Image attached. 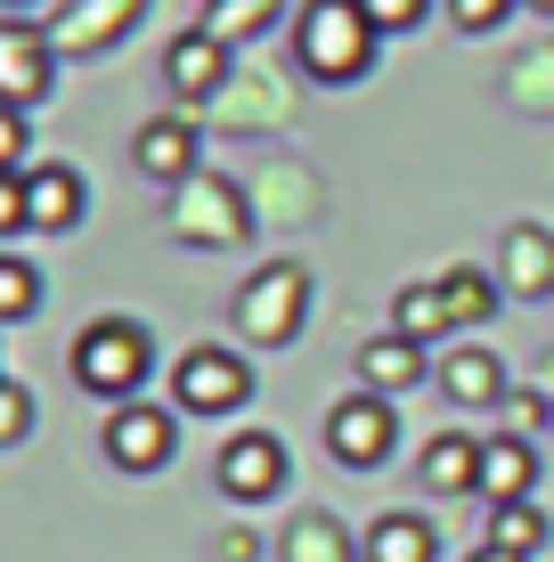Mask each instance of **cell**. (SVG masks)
Listing matches in <instances>:
<instances>
[{
	"label": "cell",
	"mask_w": 554,
	"mask_h": 562,
	"mask_svg": "<svg viewBox=\"0 0 554 562\" xmlns=\"http://www.w3.org/2000/svg\"><path fill=\"white\" fill-rule=\"evenodd\" d=\"M253 400V367L221 342H196V351L171 359V408L180 416H237Z\"/></svg>",
	"instance_id": "5"
},
{
	"label": "cell",
	"mask_w": 554,
	"mask_h": 562,
	"mask_svg": "<svg viewBox=\"0 0 554 562\" xmlns=\"http://www.w3.org/2000/svg\"><path fill=\"white\" fill-rule=\"evenodd\" d=\"M441 294H449V318H456V326H482V318H489V302H498V285L473 278V269H449Z\"/></svg>",
	"instance_id": "24"
},
{
	"label": "cell",
	"mask_w": 554,
	"mask_h": 562,
	"mask_svg": "<svg viewBox=\"0 0 554 562\" xmlns=\"http://www.w3.org/2000/svg\"><path fill=\"white\" fill-rule=\"evenodd\" d=\"M82 204H90V180H82L74 164H33V171H25V221L42 228V237L82 228Z\"/></svg>",
	"instance_id": "14"
},
{
	"label": "cell",
	"mask_w": 554,
	"mask_h": 562,
	"mask_svg": "<svg viewBox=\"0 0 554 562\" xmlns=\"http://www.w3.org/2000/svg\"><path fill=\"white\" fill-rule=\"evenodd\" d=\"M489 547H506V554H539L546 547V514L539 506H530V497H522V506H489Z\"/></svg>",
	"instance_id": "22"
},
{
	"label": "cell",
	"mask_w": 554,
	"mask_h": 562,
	"mask_svg": "<svg viewBox=\"0 0 554 562\" xmlns=\"http://www.w3.org/2000/svg\"><path fill=\"white\" fill-rule=\"evenodd\" d=\"M441 554V530L425 514H375L359 530V562H432Z\"/></svg>",
	"instance_id": "19"
},
{
	"label": "cell",
	"mask_w": 554,
	"mask_h": 562,
	"mask_svg": "<svg viewBox=\"0 0 554 562\" xmlns=\"http://www.w3.org/2000/svg\"><path fill=\"white\" fill-rule=\"evenodd\" d=\"M375 16H368V0H302V16H294V66L310 74V82H359V74L375 66Z\"/></svg>",
	"instance_id": "1"
},
{
	"label": "cell",
	"mask_w": 554,
	"mask_h": 562,
	"mask_svg": "<svg viewBox=\"0 0 554 562\" xmlns=\"http://www.w3.org/2000/svg\"><path fill=\"white\" fill-rule=\"evenodd\" d=\"M368 16H375V33H416L432 16V0H368Z\"/></svg>",
	"instance_id": "28"
},
{
	"label": "cell",
	"mask_w": 554,
	"mask_h": 562,
	"mask_svg": "<svg viewBox=\"0 0 554 562\" xmlns=\"http://www.w3.org/2000/svg\"><path fill=\"white\" fill-rule=\"evenodd\" d=\"M285 562H359V538L335 514H302L285 521Z\"/></svg>",
	"instance_id": "20"
},
{
	"label": "cell",
	"mask_w": 554,
	"mask_h": 562,
	"mask_svg": "<svg viewBox=\"0 0 554 562\" xmlns=\"http://www.w3.org/2000/svg\"><path fill=\"white\" fill-rule=\"evenodd\" d=\"M228 82V42L213 25H196V33H171V49H163V90L171 99H213V90Z\"/></svg>",
	"instance_id": "12"
},
{
	"label": "cell",
	"mask_w": 554,
	"mask_h": 562,
	"mask_svg": "<svg viewBox=\"0 0 554 562\" xmlns=\"http://www.w3.org/2000/svg\"><path fill=\"white\" fill-rule=\"evenodd\" d=\"M522 9H539V16H554V0H522Z\"/></svg>",
	"instance_id": "32"
},
{
	"label": "cell",
	"mask_w": 554,
	"mask_h": 562,
	"mask_svg": "<svg viewBox=\"0 0 554 562\" xmlns=\"http://www.w3.org/2000/svg\"><path fill=\"white\" fill-rule=\"evenodd\" d=\"M25 147H33L25 114H16V106H0V171H33V164H25Z\"/></svg>",
	"instance_id": "29"
},
{
	"label": "cell",
	"mask_w": 554,
	"mask_h": 562,
	"mask_svg": "<svg viewBox=\"0 0 554 562\" xmlns=\"http://www.w3.org/2000/svg\"><path fill=\"white\" fill-rule=\"evenodd\" d=\"M513 9H522V0H449V25L456 33H498Z\"/></svg>",
	"instance_id": "27"
},
{
	"label": "cell",
	"mask_w": 554,
	"mask_h": 562,
	"mask_svg": "<svg viewBox=\"0 0 554 562\" xmlns=\"http://www.w3.org/2000/svg\"><path fill=\"white\" fill-rule=\"evenodd\" d=\"M196 155H204L196 114H147V123H139V139H131V164H139L147 180H163V188H180L188 171H204Z\"/></svg>",
	"instance_id": "11"
},
{
	"label": "cell",
	"mask_w": 554,
	"mask_h": 562,
	"mask_svg": "<svg viewBox=\"0 0 554 562\" xmlns=\"http://www.w3.org/2000/svg\"><path fill=\"white\" fill-rule=\"evenodd\" d=\"M441 392L456 400V408H498L506 400V359L482 351V342H456V351L441 359Z\"/></svg>",
	"instance_id": "18"
},
{
	"label": "cell",
	"mask_w": 554,
	"mask_h": 562,
	"mask_svg": "<svg viewBox=\"0 0 554 562\" xmlns=\"http://www.w3.org/2000/svg\"><path fill=\"white\" fill-rule=\"evenodd\" d=\"M465 562H522V554H506V547H489V538H482V547H473Z\"/></svg>",
	"instance_id": "31"
},
{
	"label": "cell",
	"mask_w": 554,
	"mask_h": 562,
	"mask_svg": "<svg viewBox=\"0 0 554 562\" xmlns=\"http://www.w3.org/2000/svg\"><path fill=\"white\" fill-rule=\"evenodd\" d=\"M163 228L180 245H245L253 237V212H245V188L221 180V171H188L163 204Z\"/></svg>",
	"instance_id": "4"
},
{
	"label": "cell",
	"mask_w": 554,
	"mask_h": 562,
	"mask_svg": "<svg viewBox=\"0 0 554 562\" xmlns=\"http://www.w3.org/2000/svg\"><path fill=\"white\" fill-rule=\"evenodd\" d=\"M57 82V49H49V25L33 16H0V106H42Z\"/></svg>",
	"instance_id": "8"
},
{
	"label": "cell",
	"mask_w": 554,
	"mask_h": 562,
	"mask_svg": "<svg viewBox=\"0 0 554 562\" xmlns=\"http://www.w3.org/2000/svg\"><path fill=\"white\" fill-rule=\"evenodd\" d=\"M399 449V408L384 392H351V400H335V416H327V457L335 464H351V473H375Z\"/></svg>",
	"instance_id": "7"
},
{
	"label": "cell",
	"mask_w": 554,
	"mask_h": 562,
	"mask_svg": "<svg viewBox=\"0 0 554 562\" xmlns=\"http://www.w3.org/2000/svg\"><path fill=\"white\" fill-rule=\"evenodd\" d=\"M0 9H25V0H0Z\"/></svg>",
	"instance_id": "33"
},
{
	"label": "cell",
	"mask_w": 554,
	"mask_h": 562,
	"mask_svg": "<svg viewBox=\"0 0 554 562\" xmlns=\"http://www.w3.org/2000/svg\"><path fill=\"white\" fill-rule=\"evenodd\" d=\"M310 318V261H253V278L228 302V326H237L253 351H285Z\"/></svg>",
	"instance_id": "3"
},
{
	"label": "cell",
	"mask_w": 554,
	"mask_h": 562,
	"mask_svg": "<svg viewBox=\"0 0 554 562\" xmlns=\"http://www.w3.org/2000/svg\"><path fill=\"white\" fill-rule=\"evenodd\" d=\"M25 432H33V392H25V383H9V375H0V449H16Z\"/></svg>",
	"instance_id": "26"
},
{
	"label": "cell",
	"mask_w": 554,
	"mask_h": 562,
	"mask_svg": "<svg viewBox=\"0 0 554 562\" xmlns=\"http://www.w3.org/2000/svg\"><path fill=\"white\" fill-rule=\"evenodd\" d=\"M33 302H42V269L16 261V254H0V326H16Z\"/></svg>",
	"instance_id": "23"
},
{
	"label": "cell",
	"mask_w": 554,
	"mask_h": 562,
	"mask_svg": "<svg viewBox=\"0 0 554 562\" xmlns=\"http://www.w3.org/2000/svg\"><path fill=\"white\" fill-rule=\"evenodd\" d=\"M147 375H156V342H147L139 318H90L82 335H74V383H82L90 400L123 408V400L147 392Z\"/></svg>",
	"instance_id": "2"
},
{
	"label": "cell",
	"mask_w": 554,
	"mask_h": 562,
	"mask_svg": "<svg viewBox=\"0 0 554 562\" xmlns=\"http://www.w3.org/2000/svg\"><path fill=\"white\" fill-rule=\"evenodd\" d=\"M16 228H33L25 221V171H0V237H16Z\"/></svg>",
	"instance_id": "30"
},
{
	"label": "cell",
	"mask_w": 554,
	"mask_h": 562,
	"mask_svg": "<svg viewBox=\"0 0 554 562\" xmlns=\"http://www.w3.org/2000/svg\"><path fill=\"white\" fill-rule=\"evenodd\" d=\"M498 294H522V302L554 294V237L539 221H513L498 237Z\"/></svg>",
	"instance_id": "13"
},
{
	"label": "cell",
	"mask_w": 554,
	"mask_h": 562,
	"mask_svg": "<svg viewBox=\"0 0 554 562\" xmlns=\"http://www.w3.org/2000/svg\"><path fill=\"white\" fill-rule=\"evenodd\" d=\"M416 383H425V342H408L399 326H384V335L359 342V392L399 400V392H416Z\"/></svg>",
	"instance_id": "15"
},
{
	"label": "cell",
	"mask_w": 554,
	"mask_h": 562,
	"mask_svg": "<svg viewBox=\"0 0 554 562\" xmlns=\"http://www.w3.org/2000/svg\"><path fill=\"white\" fill-rule=\"evenodd\" d=\"M392 326H399V335H408V342H441L449 335V294H441V285H408V294H399L392 302Z\"/></svg>",
	"instance_id": "21"
},
{
	"label": "cell",
	"mask_w": 554,
	"mask_h": 562,
	"mask_svg": "<svg viewBox=\"0 0 554 562\" xmlns=\"http://www.w3.org/2000/svg\"><path fill=\"white\" fill-rule=\"evenodd\" d=\"M213 481H221V497H237V506L278 497V490H285V440H278V432H237V440L221 449Z\"/></svg>",
	"instance_id": "10"
},
{
	"label": "cell",
	"mask_w": 554,
	"mask_h": 562,
	"mask_svg": "<svg viewBox=\"0 0 554 562\" xmlns=\"http://www.w3.org/2000/svg\"><path fill=\"white\" fill-rule=\"evenodd\" d=\"M204 25L221 33V42H245V33H261V25H278V0H221Z\"/></svg>",
	"instance_id": "25"
},
{
	"label": "cell",
	"mask_w": 554,
	"mask_h": 562,
	"mask_svg": "<svg viewBox=\"0 0 554 562\" xmlns=\"http://www.w3.org/2000/svg\"><path fill=\"white\" fill-rule=\"evenodd\" d=\"M139 16H147V0H57V9H49V49H57V66H66V57L114 49Z\"/></svg>",
	"instance_id": "9"
},
{
	"label": "cell",
	"mask_w": 554,
	"mask_h": 562,
	"mask_svg": "<svg viewBox=\"0 0 554 562\" xmlns=\"http://www.w3.org/2000/svg\"><path fill=\"white\" fill-rule=\"evenodd\" d=\"M416 481H425L432 497H482V440H465V432L425 440V457H416Z\"/></svg>",
	"instance_id": "16"
},
{
	"label": "cell",
	"mask_w": 554,
	"mask_h": 562,
	"mask_svg": "<svg viewBox=\"0 0 554 562\" xmlns=\"http://www.w3.org/2000/svg\"><path fill=\"white\" fill-rule=\"evenodd\" d=\"M99 449H106V464H123V473H163L171 449H180V408L123 400V408H106V424H99Z\"/></svg>",
	"instance_id": "6"
},
{
	"label": "cell",
	"mask_w": 554,
	"mask_h": 562,
	"mask_svg": "<svg viewBox=\"0 0 554 562\" xmlns=\"http://www.w3.org/2000/svg\"><path fill=\"white\" fill-rule=\"evenodd\" d=\"M530 490H539V449H530L522 432L482 440V497L489 506H522Z\"/></svg>",
	"instance_id": "17"
}]
</instances>
